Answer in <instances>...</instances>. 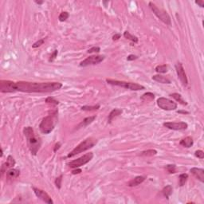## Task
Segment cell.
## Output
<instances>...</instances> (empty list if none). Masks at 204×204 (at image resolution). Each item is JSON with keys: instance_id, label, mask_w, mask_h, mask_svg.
I'll use <instances>...</instances> for the list:
<instances>
[{"instance_id": "1", "label": "cell", "mask_w": 204, "mask_h": 204, "mask_svg": "<svg viewBox=\"0 0 204 204\" xmlns=\"http://www.w3.org/2000/svg\"><path fill=\"white\" fill-rule=\"evenodd\" d=\"M62 87L60 82H14V92L22 93H52L59 90Z\"/></svg>"}, {"instance_id": "2", "label": "cell", "mask_w": 204, "mask_h": 204, "mask_svg": "<svg viewBox=\"0 0 204 204\" xmlns=\"http://www.w3.org/2000/svg\"><path fill=\"white\" fill-rule=\"evenodd\" d=\"M23 133H24L25 136L26 138L27 145H28L29 149L31 152V154L36 155L40 148H41V145H42L41 139L38 136H36L34 131L32 128V127H26V128H24Z\"/></svg>"}, {"instance_id": "3", "label": "cell", "mask_w": 204, "mask_h": 204, "mask_svg": "<svg viewBox=\"0 0 204 204\" xmlns=\"http://www.w3.org/2000/svg\"><path fill=\"white\" fill-rule=\"evenodd\" d=\"M58 121L57 111L51 113L46 117H44L39 124V130L43 134H49L54 129Z\"/></svg>"}, {"instance_id": "4", "label": "cell", "mask_w": 204, "mask_h": 204, "mask_svg": "<svg viewBox=\"0 0 204 204\" xmlns=\"http://www.w3.org/2000/svg\"><path fill=\"white\" fill-rule=\"evenodd\" d=\"M97 144V140H96V139L93 137L87 138L86 140H84V141H82L81 143L78 144V146L74 148L73 151H70L68 154L67 157L68 158H72V157L77 155L78 154H80L81 152H84V151L88 150L89 148H92L93 147H94Z\"/></svg>"}, {"instance_id": "5", "label": "cell", "mask_w": 204, "mask_h": 204, "mask_svg": "<svg viewBox=\"0 0 204 204\" xmlns=\"http://www.w3.org/2000/svg\"><path fill=\"white\" fill-rule=\"evenodd\" d=\"M107 83L111 85H116V86H120L122 88H128L130 90L134 91H138V90H143L144 89V86L141 85L137 83H132V82H127L124 81H117V80H113V79H107L106 80Z\"/></svg>"}, {"instance_id": "6", "label": "cell", "mask_w": 204, "mask_h": 204, "mask_svg": "<svg viewBox=\"0 0 204 204\" xmlns=\"http://www.w3.org/2000/svg\"><path fill=\"white\" fill-rule=\"evenodd\" d=\"M149 7L151 8V10L152 11V12L155 14V15L157 18L162 21L163 23H165L166 25H168L171 26L172 24V20H171V17L169 16V14H168V12L165 11L163 9L159 8L155 4H154L153 3H149Z\"/></svg>"}, {"instance_id": "7", "label": "cell", "mask_w": 204, "mask_h": 204, "mask_svg": "<svg viewBox=\"0 0 204 204\" xmlns=\"http://www.w3.org/2000/svg\"><path fill=\"white\" fill-rule=\"evenodd\" d=\"M93 157V152H88L84 154V155H82L80 158L74 159L73 161H71L68 163V166L71 168H78L81 166L86 164L87 163H88Z\"/></svg>"}, {"instance_id": "8", "label": "cell", "mask_w": 204, "mask_h": 204, "mask_svg": "<svg viewBox=\"0 0 204 204\" xmlns=\"http://www.w3.org/2000/svg\"><path fill=\"white\" fill-rule=\"evenodd\" d=\"M157 105L160 109L167 111H172L177 109V104L176 102L165 97H159L157 100Z\"/></svg>"}, {"instance_id": "9", "label": "cell", "mask_w": 204, "mask_h": 204, "mask_svg": "<svg viewBox=\"0 0 204 204\" xmlns=\"http://www.w3.org/2000/svg\"><path fill=\"white\" fill-rule=\"evenodd\" d=\"M105 57L104 55H93V56L88 57L87 58H85L84 61H82L80 63L81 67H86L92 65H97L102 62L105 60Z\"/></svg>"}, {"instance_id": "10", "label": "cell", "mask_w": 204, "mask_h": 204, "mask_svg": "<svg viewBox=\"0 0 204 204\" xmlns=\"http://www.w3.org/2000/svg\"><path fill=\"white\" fill-rule=\"evenodd\" d=\"M176 70L177 75H178V78L180 79V81H181L182 84L184 85V86H186L187 84H188V80H187L186 74L185 73V70H184V68H183L182 63L178 62V63L176 64Z\"/></svg>"}, {"instance_id": "11", "label": "cell", "mask_w": 204, "mask_h": 204, "mask_svg": "<svg viewBox=\"0 0 204 204\" xmlns=\"http://www.w3.org/2000/svg\"><path fill=\"white\" fill-rule=\"evenodd\" d=\"M32 188H33V190H34V194H35L36 196H37L38 198H39L40 199H42V201H44V202L46 203H49V204L53 203L52 199L50 198V196H49L48 194L46 193V191H44L43 190H41V189H39V188H37V187H35V186H33Z\"/></svg>"}, {"instance_id": "12", "label": "cell", "mask_w": 204, "mask_h": 204, "mask_svg": "<svg viewBox=\"0 0 204 204\" xmlns=\"http://www.w3.org/2000/svg\"><path fill=\"white\" fill-rule=\"evenodd\" d=\"M163 126L166 127L168 129L180 131L186 129L188 127V124L185 122H167V123L163 124Z\"/></svg>"}, {"instance_id": "13", "label": "cell", "mask_w": 204, "mask_h": 204, "mask_svg": "<svg viewBox=\"0 0 204 204\" xmlns=\"http://www.w3.org/2000/svg\"><path fill=\"white\" fill-rule=\"evenodd\" d=\"M14 81L1 80L0 81V91L1 93H13Z\"/></svg>"}, {"instance_id": "14", "label": "cell", "mask_w": 204, "mask_h": 204, "mask_svg": "<svg viewBox=\"0 0 204 204\" xmlns=\"http://www.w3.org/2000/svg\"><path fill=\"white\" fill-rule=\"evenodd\" d=\"M14 165H15L14 159L11 155H9L7 159V161L4 163L2 165V167H1V175L3 176V174L7 172V170L13 168V167Z\"/></svg>"}, {"instance_id": "15", "label": "cell", "mask_w": 204, "mask_h": 204, "mask_svg": "<svg viewBox=\"0 0 204 204\" xmlns=\"http://www.w3.org/2000/svg\"><path fill=\"white\" fill-rule=\"evenodd\" d=\"M190 172L194 176L200 181L201 183H204V170L203 168H192Z\"/></svg>"}, {"instance_id": "16", "label": "cell", "mask_w": 204, "mask_h": 204, "mask_svg": "<svg viewBox=\"0 0 204 204\" xmlns=\"http://www.w3.org/2000/svg\"><path fill=\"white\" fill-rule=\"evenodd\" d=\"M145 180H146V177H145V176H136V178H134L133 180H132L131 181L128 182V186H130V187L138 186V185H140L141 183H143Z\"/></svg>"}, {"instance_id": "17", "label": "cell", "mask_w": 204, "mask_h": 204, "mask_svg": "<svg viewBox=\"0 0 204 204\" xmlns=\"http://www.w3.org/2000/svg\"><path fill=\"white\" fill-rule=\"evenodd\" d=\"M95 119H96V116H88V117L84 118V120H82L81 123L78 124V127H77V128H84V127L88 126V125H89L90 124L93 123Z\"/></svg>"}, {"instance_id": "18", "label": "cell", "mask_w": 204, "mask_h": 204, "mask_svg": "<svg viewBox=\"0 0 204 204\" xmlns=\"http://www.w3.org/2000/svg\"><path fill=\"white\" fill-rule=\"evenodd\" d=\"M19 175H20V171L18 169L11 168L7 172V179H9V180L18 178Z\"/></svg>"}, {"instance_id": "19", "label": "cell", "mask_w": 204, "mask_h": 204, "mask_svg": "<svg viewBox=\"0 0 204 204\" xmlns=\"http://www.w3.org/2000/svg\"><path fill=\"white\" fill-rule=\"evenodd\" d=\"M180 145H182L185 148H190L194 144L193 139L190 137V136H186V137L183 138V140H181L180 142Z\"/></svg>"}, {"instance_id": "20", "label": "cell", "mask_w": 204, "mask_h": 204, "mask_svg": "<svg viewBox=\"0 0 204 204\" xmlns=\"http://www.w3.org/2000/svg\"><path fill=\"white\" fill-rule=\"evenodd\" d=\"M152 80L159 82V83H162V84H171V81L169 80L168 78H167L164 76L162 75H154L152 77Z\"/></svg>"}, {"instance_id": "21", "label": "cell", "mask_w": 204, "mask_h": 204, "mask_svg": "<svg viewBox=\"0 0 204 204\" xmlns=\"http://www.w3.org/2000/svg\"><path fill=\"white\" fill-rule=\"evenodd\" d=\"M122 110L121 109H114L113 110H112L111 111V113H109V119H108V120H109V123H111V121L115 118V117H116V116H118L119 115H120L121 113H122Z\"/></svg>"}, {"instance_id": "22", "label": "cell", "mask_w": 204, "mask_h": 204, "mask_svg": "<svg viewBox=\"0 0 204 204\" xmlns=\"http://www.w3.org/2000/svg\"><path fill=\"white\" fill-rule=\"evenodd\" d=\"M172 186H171V185H168V186H166L165 187H163V189L162 190V193L163 195H164V197H166L168 199L169 197L171 196V195L172 194Z\"/></svg>"}, {"instance_id": "23", "label": "cell", "mask_w": 204, "mask_h": 204, "mask_svg": "<svg viewBox=\"0 0 204 204\" xmlns=\"http://www.w3.org/2000/svg\"><path fill=\"white\" fill-rule=\"evenodd\" d=\"M170 96L175 99L176 101H177L178 102H180L181 105H187V102L185 101L183 99V97H182V96L180 95V94H179V93H172Z\"/></svg>"}, {"instance_id": "24", "label": "cell", "mask_w": 204, "mask_h": 204, "mask_svg": "<svg viewBox=\"0 0 204 204\" xmlns=\"http://www.w3.org/2000/svg\"><path fill=\"white\" fill-rule=\"evenodd\" d=\"M154 99H155V95H154L152 93H150V92L144 93V94H143V96L141 97V100H142V101L147 102L151 101H153Z\"/></svg>"}, {"instance_id": "25", "label": "cell", "mask_w": 204, "mask_h": 204, "mask_svg": "<svg viewBox=\"0 0 204 204\" xmlns=\"http://www.w3.org/2000/svg\"><path fill=\"white\" fill-rule=\"evenodd\" d=\"M124 37L128 40H130L134 43H137L138 42V38L136 36L132 35V34H130L128 31H125L124 33Z\"/></svg>"}, {"instance_id": "26", "label": "cell", "mask_w": 204, "mask_h": 204, "mask_svg": "<svg viewBox=\"0 0 204 204\" xmlns=\"http://www.w3.org/2000/svg\"><path fill=\"white\" fill-rule=\"evenodd\" d=\"M155 70L158 74H165L168 72V66L167 65H160L155 67Z\"/></svg>"}, {"instance_id": "27", "label": "cell", "mask_w": 204, "mask_h": 204, "mask_svg": "<svg viewBox=\"0 0 204 204\" xmlns=\"http://www.w3.org/2000/svg\"><path fill=\"white\" fill-rule=\"evenodd\" d=\"M157 154V151L154 150V149H149L147 151H142L141 153V155L142 156H153Z\"/></svg>"}, {"instance_id": "28", "label": "cell", "mask_w": 204, "mask_h": 204, "mask_svg": "<svg viewBox=\"0 0 204 204\" xmlns=\"http://www.w3.org/2000/svg\"><path fill=\"white\" fill-rule=\"evenodd\" d=\"M187 179H188V175L187 174H186V173L181 174L180 176V186H183L186 182Z\"/></svg>"}, {"instance_id": "29", "label": "cell", "mask_w": 204, "mask_h": 204, "mask_svg": "<svg viewBox=\"0 0 204 204\" xmlns=\"http://www.w3.org/2000/svg\"><path fill=\"white\" fill-rule=\"evenodd\" d=\"M99 109H100V105H99L94 106L85 105L81 107V110H83V111H95V110H97Z\"/></svg>"}, {"instance_id": "30", "label": "cell", "mask_w": 204, "mask_h": 204, "mask_svg": "<svg viewBox=\"0 0 204 204\" xmlns=\"http://www.w3.org/2000/svg\"><path fill=\"white\" fill-rule=\"evenodd\" d=\"M46 102L47 103V104H49V105H57L58 104H59V102H58V101H57V100H55V99L53 98V97H47V98L46 99Z\"/></svg>"}, {"instance_id": "31", "label": "cell", "mask_w": 204, "mask_h": 204, "mask_svg": "<svg viewBox=\"0 0 204 204\" xmlns=\"http://www.w3.org/2000/svg\"><path fill=\"white\" fill-rule=\"evenodd\" d=\"M69 16H70L69 13L66 12V11H64V12H61V13L59 17H58V19H59V21L60 22H64L66 21V19H68Z\"/></svg>"}, {"instance_id": "32", "label": "cell", "mask_w": 204, "mask_h": 204, "mask_svg": "<svg viewBox=\"0 0 204 204\" xmlns=\"http://www.w3.org/2000/svg\"><path fill=\"white\" fill-rule=\"evenodd\" d=\"M167 170L168 171L169 173L171 174H173V173H176V166L175 164H170V165H168L166 167Z\"/></svg>"}, {"instance_id": "33", "label": "cell", "mask_w": 204, "mask_h": 204, "mask_svg": "<svg viewBox=\"0 0 204 204\" xmlns=\"http://www.w3.org/2000/svg\"><path fill=\"white\" fill-rule=\"evenodd\" d=\"M62 177H63V176L62 175H61L59 177H57V178H56V180H55V185L57 186V187L58 188V189H60L61 186V181H62Z\"/></svg>"}, {"instance_id": "34", "label": "cell", "mask_w": 204, "mask_h": 204, "mask_svg": "<svg viewBox=\"0 0 204 204\" xmlns=\"http://www.w3.org/2000/svg\"><path fill=\"white\" fill-rule=\"evenodd\" d=\"M44 42H45V39H40V40H39L38 42H36L35 43H34V44L32 45V47H33V48H38V47H39V46H41L42 45H43Z\"/></svg>"}, {"instance_id": "35", "label": "cell", "mask_w": 204, "mask_h": 204, "mask_svg": "<svg viewBox=\"0 0 204 204\" xmlns=\"http://www.w3.org/2000/svg\"><path fill=\"white\" fill-rule=\"evenodd\" d=\"M195 155L196 157H198V158L203 159L204 158V152L202 151V150H198V151L195 152Z\"/></svg>"}, {"instance_id": "36", "label": "cell", "mask_w": 204, "mask_h": 204, "mask_svg": "<svg viewBox=\"0 0 204 204\" xmlns=\"http://www.w3.org/2000/svg\"><path fill=\"white\" fill-rule=\"evenodd\" d=\"M101 51V48L100 47H97V46H95V47H93L91 49H89L87 51L88 53H99Z\"/></svg>"}, {"instance_id": "37", "label": "cell", "mask_w": 204, "mask_h": 204, "mask_svg": "<svg viewBox=\"0 0 204 204\" xmlns=\"http://www.w3.org/2000/svg\"><path fill=\"white\" fill-rule=\"evenodd\" d=\"M57 53H58V52H57V49L56 50H54V52H53V53L51 54V56H50V58H49V61H53L54 60L55 58H56L57 55Z\"/></svg>"}, {"instance_id": "38", "label": "cell", "mask_w": 204, "mask_h": 204, "mask_svg": "<svg viewBox=\"0 0 204 204\" xmlns=\"http://www.w3.org/2000/svg\"><path fill=\"white\" fill-rule=\"evenodd\" d=\"M138 57L136 56V55H133V54H130L129 56H128V57H127V60L128 61H134L136 60V59H137Z\"/></svg>"}, {"instance_id": "39", "label": "cell", "mask_w": 204, "mask_h": 204, "mask_svg": "<svg viewBox=\"0 0 204 204\" xmlns=\"http://www.w3.org/2000/svg\"><path fill=\"white\" fill-rule=\"evenodd\" d=\"M81 172H82V171H81V169L74 168V170H73V171H72V174H73V175H77V174H80Z\"/></svg>"}, {"instance_id": "40", "label": "cell", "mask_w": 204, "mask_h": 204, "mask_svg": "<svg viewBox=\"0 0 204 204\" xmlns=\"http://www.w3.org/2000/svg\"><path fill=\"white\" fill-rule=\"evenodd\" d=\"M195 3L198 4V5L201 7H204V1H203V0H198V1H195Z\"/></svg>"}, {"instance_id": "41", "label": "cell", "mask_w": 204, "mask_h": 204, "mask_svg": "<svg viewBox=\"0 0 204 204\" xmlns=\"http://www.w3.org/2000/svg\"><path fill=\"white\" fill-rule=\"evenodd\" d=\"M61 143L60 142H58V143H57L56 144H55V146H54V148H53V151H57L59 148H60V147H61Z\"/></svg>"}, {"instance_id": "42", "label": "cell", "mask_w": 204, "mask_h": 204, "mask_svg": "<svg viewBox=\"0 0 204 204\" xmlns=\"http://www.w3.org/2000/svg\"><path fill=\"white\" fill-rule=\"evenodd\" d=\"M120 37H121V35H120V34H116L115 35L113 36V41H116V40L120 39Z\"/></svg>"}, {"instance_id": "43", "label": "cell", "mask_w": 204, "mask_h": 204, "mask_svg": "<svg viewBox=\"0 0 204 204\" xmlns=\"http://www.w3.org/2000/svg\"><path fill=\"white\" fill-rule=\"evenodd\" d=\"M35 3L37 4H42L44 2L43 1H35Z\"/></svg>"}, {"instance_id": "44", "label": "cell", "mask_w": 204, "mask_h": 204, "mask_svg": "<svg viewBox=\"0 0 204 204\" xmlns=\"http://www.w3.org/2000/svg\"><path fill=\"white\" fill-rule=\"evenodd\" d=\"M3 148H1V157L3 156Z\"/></svg>"}]
</instances>
